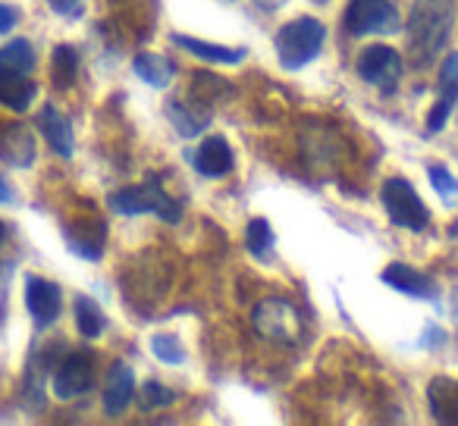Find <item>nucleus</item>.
I'll use <instances>...</instances> for the list:
<instances>
[{
    "label": "nucleus",
    "instance_id": "obj_27",
    "mask_svg": "<svg viewBox=\"0 0 458 426\" xmlns=\"http://www.w3.org/2000/svg\"><path fill=\"white\" fill-rule=\"evenodd\" d=\"M430 182H433V188H437V195H443L445 201L458 191V182L452 179V172L445 170V166H430Z\"/></svg>",
    "mask_w": 458,
    "mask_h": 426
},
{
    "label": "nucleus",
    "instance_id": "obj_11",
    "mask_svg": "<svg viewBox=\"0 0 458 426\" xmlns=\"http://www.w3.org/2000/svg\"><path fill=\"white\" fill-rule=\"evenodd\" d=\"M135 395V376H132V367L129 363H114L107 373V386H104V411L110 413V417H116V413H123L129 407V401H132Z\"/></svg>",
    "mask_w": 458,
    "mask_h": 426
},
{
    "label": "nucleus",
    "instance_id": "obj_17",
    "mask_svg": "<svg viewBox=\"0 0 458 426\" xmlns=\"http://www.w3.org/2000/svg\"><path fill=\"white\" fill-rule=\"evenodd\" d=\"M132 66H135V76L145 85H154V88H166L173 82V76H176L173 63L166 57H160V54H139Z\"/></svg>",
    "mask_w": 458,
    "mask_h": 426
},
{
    "label": "nucleus",
    "instance_id": "obj_31",
    "mask_svg": "<svg viewBox=\"0 0 458 426\" xmlns=\"http://www.w3.org/2000/svg\"><path fill=\"white\" fill-rule=\"evenodd\" d=\"M4 238H7V226L0 223V245H4Z\"/></svg>",
    "mask_w": 458,
    "mask_h": 426
},
{
    "label": "nucleus",
    "instance_id": "obj_10",
    "mask_svg": "<svg viewBox=\"0 0 458 426\" xmlns=\"http://www.w3.org/2000/svg\"><path fill=\"white\" fill-rule=\"evenodd\" d=\"M255 323L264 336L286 338V342H293L301 330L299 313H295V307L286 305V301H264V305L255 311Z\"/></svg>",
    "mask_w": 458,
    "mask_h": 426
},
{
    "label": "nucleus",
    "instance_id": "obj_12",
    "mask_svg": "<svg viewBox=\"0 0 458 426\" xmlns=\"http://www.w3.org/2000/svg\"><path fill=\"white\" fill-rule=\"evenodd\" d=\"M195 170L210 179H220L233 170V151H229V145L220 138V135H208V138L198 145Z\"/></svg>",
    "mask_w": 458,
    "mask_h": 426
},
{
    "label": "nucleus",
    "instance_id": "obj_2",
    "mask_svg": "<svg viewBox=\"0 0 458 426\" xmlns=\"http://www.w3.org/2000/svg\"><path fill=\"white\" fill-rule=\"evenodd\" d=\"M327 38V29L320 26L314 16H299V20L286 22L276 32V54H280V63L286 70H301L305 63H311L320 54Z\"/></svg>",
    "mask_w": 458,
    "mask_h": 426
},
{
    "label": "nucleus",
    "instance_id": "obj_25",
    "mask_svg": "<svg viewBox=\"0 0 458 426\" xmlns=\"http://www.w3.org/2000/svg\"><path fill=\"white\" fill-rule=\"evenodd\" d=\"M151 351L157 355V361H164V363H182L185 361L182 345H179L173 336H154L151 338Z\"/></svg>",
    "mask_w": 458,
    "mask_h": 426
},
{
    "label": "nucleus",
    "instance_id": "obj_18",
    "mask_svg": "<svg viewBox=\"0 0 458 426\" xmlns=\"http://www.w3.org/2000/svg\"><path fill=\"white\" fill-rule=\"evenodd\" d=\"M427 398H430V411L439 423H452L458 420V388L445 380H433L427 388Z\"/></svg>",
    "mask_w": 458,
    "mask_h": 426
},
{
    "label": "nucleus",
    "instance_id": "obj_9",
    "mask_svg": "<svg viewBox=\"0 0 458 426\" xmlns=\"http://www.w3.org/2000/svg\"><path fill=\"white\" fill-rule=\"evenodd\" d=\"M60 305H64V298H60V288L54 286V282L41 280V276H29L26 280V307H29V313H32L38 330L57 323Z\"/></svg>",
    "mask_w": 458,
    "mask_h": 426
},
{
    "label": "nucleus",
    "instance_id": "obj_19",
    "mask_svg": "<svg viewBox=\"0 0 458 426\" xmlns=\"http://www.w3.org/2000/svg\"><path fill=\"white\" fill-rule=\"evenodd\" d=\"M0 151L7 154V160H10V163H16V166L32 163V160H35V141H32V135H29V129H22V126L10 129L7 141L0 145Z\"/></svg>",
    "mask_w": 458,
    "mask_h": 426
},
{
    "label": "nucleus",
    "instance_id": "obj_15",
    "mask_svg": "<svg viewBox=\"0 0 458 426\" xmlns=\"http://www.w3.org/2000/svg\"><path fill=\"white\" fill-rule=\"evenodd\" d=\"M38 88L32 79H26V72H0V104L16 113L29 110V104L35 101Z\"/></svg>",
    "mask_w": 458,
    "mask_h": 426
},
{
    "label": "nucleus",
    "instance_id": "obj_8",
    "mask_svg": "<svg viewBox=\"0 0 458 426\" xmlns=\"http://www.w3.org/2000/svg\"><path fill=\"white\" fill-rule=\"evenodd\" d=\"M95 386V367L85 355H72L60 363V370L54 373V395L60 401H72L79 395H85Z\"/></svg>",
    "mask_w": 458,
    "mask_h": 426
},
{
    "label": "nucleus",
    "instance_id": "obj_24",
    "mask_svg": "<svg viewBox=\"0 0 458 426\" xmlns=\"http://www.w3.org/2000/svg\"><path fill=\"white\" fill-rule=\"evenodd\" d=\"M189 113H191V110L185 107V104H179V101L166 104V116H170V122L179 129V135H182V138H191V135H198L204 129V122H208V120H198V116L191 120Z\"/></svg>",
    "mask_w": 458,
    "mask_h": 426
},
{
    "label": "nucleus",
    "instance_id": "obj_22",
    "mask_svg": "<svg viewBox=\"0 0 458 426\" xmlns=\"http://www.w3.org/2000/svg\"><path fill=\"white\" fill-rule=\"evenodd\" d=\"M76 326H79V332H82L85 338L101 336V330H104V313L98 311L95 301L85 298V295H79V298H76Z\"/></svg>",
    "mask_w": 458,
    "mask_h": 426
},
{
    "label": "nucleus",
    "instance_id": "obj_4",
    "mask_svg": "<svg viewBox=\"0 0 458 426\" xmlns=\"http://www.w3.org/2000/svg\"><path fill=\"white\" fill-rule=\"evenodd\" d=\"M380 201L386 207L389 220L395 226H402V230L424 232L430 226V213H427L424 201H420V195L408 179H386L380 188Z\"/></svg>",
    "mask_w": 458,
    "mask_h": 426
},
{
    "label": "nucleus",
    "instance_id": "obj_1",
    "mask_svg": "<svg viewBox=\"0 0 458 426\" xmlns=\"http://www.w3.org/2000/svg\"><path fill=\"white\" fill-rule=\"evenodd\" d=\"M452 26H455V0H414L405 26L411 66L420 70L430 60H437L449 45Z\"/></svg>",
    "mask_w": 458,
    "mask_h": 426
},
{
    "label": "nucleus",
    "instance_id": "obj_30",
    "mask_svg": "<svg viewBox=\"0 0 458 426\" xmlns=\"http://www.w3.org/2000/svg\"><path fill=\"white\" fill-rule=\"evenodd\" d=\"M10 201H13V188H10V182L0 172V204H10Z\"/></svg>",
    "mask_w": 458,
    "mask_h": 426
},
{
    "label": "nucleus",
    "instance_id": "obj_6",
    "mask_svg": "<svg viewBox=\"0 0 458 426\" xmlns=\"http://www.w3.org/2000/svg\"><path fill=\"white\" fill-rule=\"evenodd\" d=\"M358 76H361L364 82L377 85V88L393 91L402 76L399 51H393V47H386V45H370L368 51H361V57H358Z\"/></svg>",
    "mask_w": 458,
    "mask_h": 426
},
{
    "label": "nucleus",
    "instance_id": "obj_5",
    "mask_svg": "<svg viewBox=\"0 0 458 426\" xmlns=\"http://www.w3.org/2000/svg\"><path fill=\"white\" fill-rule=\"evenodd\" d=\"M343 26L352 38L389 35L399 29V16H395V10H393V0H349Z\"/></svg>",
    "mask_w": 458,
    "mask_h": 426
},
{
    "label": "nucleus",
    "instance_id": "obj_16",
    "mask_svg": "<svg viewBox=\"0 0 458 426\" xmlns=\"http://www.w3.org/2000/svg\"><path fill=\"white\" fill-rule=\"evenodd\" d=\"M173 45L195 54L198 60H208V63H239V60H245L242 47L210 45V41H198V38H189V35H173Z\"/></svg>",
    "mask_w": 458,
    "mask_h": 426
},
{
    "label": "nucleus",
    "instance_id": "obj_26",
    "mask_svg": "<svg viewBox=\"0 0 458 426\" xmlns=\"http://www.w3.org/2000/svg\"><path fill=\"white\" fill-rule=\"evenodd\" d=\"M176 401V392H170L166 386H160V382H145L141 386V405L145 407H166Z\"/></svg>",
    "mask_w": 458,
    "mask_h": 426
},
{
    "label": "nucleus",
    "instance_id": "obj_29",
    "mask_svg": "<svg viewBox=\"0 0 458 426\" xmlns=\"http://www.w3.org/2000/svg\"><path fill=\"white\" fill-rule=\"evenodd\" d=\"M57 13H64V16H76L79 13V0H47Z\"/></svg>",
    "mask_w": 458,
    "mask_h": 426
},
{
    "label": "nucleus",
    "instance_id": "obj_3",
    "mask_svg": "<svg viewBox=\"0 0 458 426\" xmlns=\"http://www.w3.org/2000/svg\"><path fill=\"white\" fill-rule=\"evenodd\" d=\"M110 207H114L116 213H126V217H139V213H157V217L166 220V223H179V217H182L179 204L154 182L114 191V195H110Z\"/></svg>",
    "mask_w": 458,
    "mask_h": 426
},
{
    "label": "nucleus",
    "instance_id": "obj_14",
    "mask_svg": "<svg viewBox=\"0 0 458 426\" xmlns=\"http://www.w3.org/2000/svg\"><path fill=\"white\" fill-rule=\"evenodd\" d=\"M383 282L393 286L395 292L411 295V298H437L433 282L427 280L424 273H418L414 267H408V263H389V267L383 270Z\"/></svg>",
    "mask_w": 458,
    "mask_h": 426
},
{
    "label": "nucleus",
    "instance_id": "obj_20",
    "mask_svg": "<svg viewBox=\"0 0 458 426\" xmlns=\"http://www.w3.org/2000/svg\"><path fill=\"white\" fill-rule=\"evenodd\" d=\"M35 51L29 41H10L0 47V72H32Z\"/></svg>",
    "mask_w": 458,
    "mask_h": 426
},
{
    "label": "nucleus",
    "instance_id": "obj_13",
    "mask_svg": "<svg viewBox=\"0 0 458 426\" xmlns=\"http://www.w3.org/2000/svg\"><path fill=\"white\" fill-rule=\"evenodd\" d=\"M38 129L41 135L47 138V145L54 147V151L60 154V157H72V151H76V138H72V126L70 120H66L64 113H60L57 107H45L38 116Z\"/></svg>",
    "mask_w": 458,
    "mask_h": 426
},
{
    "label": "nucleus",
    "instance_id": "obj_21",
    "mask_svg": "<svg viewBox=\"0 0 458 426\" xmlns=\"http://www.w3.org/2000/svg\"><path fill=\"white\" fill-rule=\"evenodd\" d=\"M76 70H79V54L76 47L70 45H60L54 47V57H51V76L60 88H70L76 82Z\"/></svg>",
    "mask_w": 458,
    "mask_h": 426
},
{
    "label": "nucleus",
    "instance_id": "obj_28",
    "mask_svg": "<svg viewBox=\"0 0 458 426\" xmlns=\"http://www.w3.org/2000/svg\"><path fill=\"white\" fill-rule=\"evenodd\" d=\"M20 22V13L16 7H7V4H0V35H10Z\"/></svg>",
    "mask_w": 458,
    "mask_h": 426
},
{
    "label": "nucleus",
    "instance_id": "obj_7",
    "mask_svg": "<svg viewBox=\"0 0 458 426\" xmlns=\"http://www.w3.org/2000/svg\"><path fill=\"white\" fill-rule=\"evenodd\" d=\"M458 104V54H449L439 66V85H437V101H433L430 113H427V129L439 132L449 120V113Z\"/></svg>",
    "mask_w": 458,
    "mask_h": 426
},
{
    "label": "nucleus",
    "instance_id": "obj_23",
    "mask_svg": "<svg viewBox=\"0 0 458 426\" xmlns=\"http://www.w3.org/2000/svg\"><path fill=\"white\" fill-rule=\"evenodd\" d=\"M245 245L255 257H267L274 248V230H270L267 220H251L249 230H245Z\"/></svg>",
    "mask_w": 458,
    "mask_h": 426
}]
</instances>
